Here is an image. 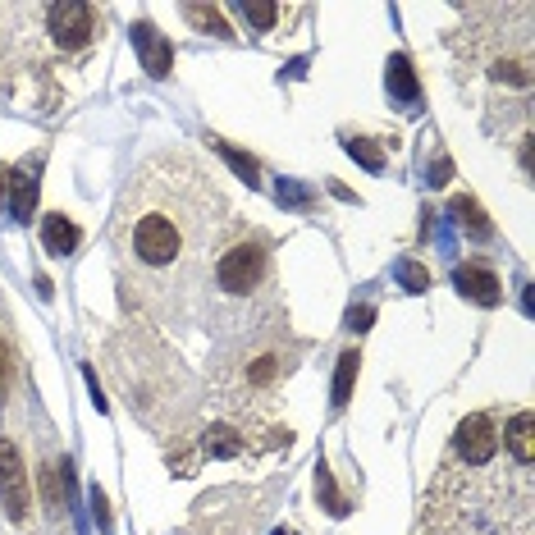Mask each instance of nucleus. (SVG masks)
Listing matches in <instances>:
<instances>
[{
    "mask_svg": "<svg viewBox=\"0 0 535 535\" xmlns=\"http://www.w3.org/2000/svg\"><path fill=\"white\" fill-rule=\"evenodd\" d=\"M129 225V257L147 270H174L193 257V215L170 211L165 202L142 215H124Z\"/></svg>",
    "mask_w": 535,
    "mask_h": 535,
    "instance_id": "nucleus-1",
    "label": "nucleus"
},
{
    "mask_svg": "<svg viewBox=\"0 0 535 535\" xmlns=\"http://www.w3.org/2000/svg\"><path fill=\"white\" fill-rule=\"evenodd\" d=\"M261 279H266V247L261 243H234L215 261V284H220L229 298H247Z\"/></svg>",
    "mask_w": 535,
    "mask_h": 535,
    "instance_id": "nucleus-2",
    "label": "nucleus"
},
{
    "mask_svg": "<svg viewBox=\"0 0 535 535\" xmlns=\"http://www.w3.org/2000/svg\"><path fill=\"white\" fill-rule=\"evenodd\" d=\"M46 23H51V37L65 51H78V46L92 42V33H97V10L92 5H83V0H60V5H46Z\"/></svg>",
    "mask_w": 535,
    "mask_h": 535,
    "instance_id": "nucleus-3",
    "label": "nucleus"
},
{
    "mask_svg": "<svg viewBox=\"0 0 535 535\" xmlns=\"http://www.w3.org/2000/svg\"><path fill=\"white\" fill-rule=\"evenodd\" d=\"M0 503L14 522L28 517V471H23V458L10 439L0 435Z\"/></svg>",
    "mask_w": 535,
    "mask_h": 535,
    "instance_id": "nucleus-4",
    "label": "nucleus"
},
{
    "mask_svg": "<svg viewBox=\"0 0 535 535\" xmlns=\"http://www.w3.org/2000/svg\"><path fill=\"white\" fill-rule=\"evenodd\" d=\"M453 449H458V458L467 462V467H485V462L494 458V449H499V435H494V417H485V412L467 417V421L458 426V435H453Z\"/></svg>",
    "mask_w": 535,
    "mask_h": 535,
    "instance_id": "nucleus-5",
    "label": "nucleus"
},
{
    "mask_svg": "<svg viewBox=\"0 0 535 535\" xmlns=\"http://www.w3.org/2000/svg\"><path fill=\"white\" fill-rule=\"evenodd\" d=\"M133 46H138V55H142V69H147L151 78H165L174 69V46L165 42L151 23H138L133 28Z\"/></svg>",
    "mask_w": 535,
    "mask_h": 535,
    "instance_id": "nucleus-6",
    "label": "nucleus"
},
{
    "mask_svg": "<svg viewBox=\"0 0 535 535\" xmlns=\"http://www.w3.org/2000/svg\"><path fill=\"white\" fill-rule=\"evenodd\" d=\"M453 284H458L462 298L481 302V307H499V298H503V293H499V279H494L485 266H458Z\"/></svg>",
    "mask_w": 535,
    "mask_h": 535,
    "instance_id": "nucleus-7",
    "label": "nucleus"
},
{
    "mask_svg": "<svg viewBox=\"0 0 535 535\" xmlns=\"http://www.w3.org/2000/svg\"><path fill=\"white\" fill-rule=\"evenodd\" d=\"M508 449H513V458H517V467H531L535 462V417L531 412H517L513 421H508Z\"/></svg>",
    "mask_w": 535,
    "mask_h": 535,
    "instance_id": "nucleus-8",
    "label": "nucleus"
},
{
    "mask_svg": "<svg viewBox=\"0 0 535 535\" xmlns=\"http://www.w3.org/2000/svg\"><path fill=\"white\" fill-rule=\"evenodd\" d=\"M42 243H46V252L65 257V252H74V247H78V225L69 220V215H46Z\"/></svg>",
    "mask_w": 535,
    "mask_h": 535,
    "instance_id": "nucleus-9",
    "label": "nucleus"
},
{
    "mask_svg": "<svg viewBox=\"0 0 535 535\" xmlns=\"http://www.w3.org/2000/svg\"><path fill=\"white\" fill-rule=\"evenodd\" d=\"M10 206L19 220H28V215L37 211V174H28V170L10 174Z\"/></svg>",
    "mask_w": 535,
    "mask_h": 535,
    "instance_id": "nucleus-10",
    "label": "nucleus"
},
{
    "mask_svg": "<svg viewBox=\"0 0 535 535\" xmlns=\"http://www.w3.org/2000/svg\"><path fill=\"white\" fill-rule=\"evenodd\" d=\"M238 19L252 23L257 33H270V28L284 19V5H266V0H243V5H238Z\"/></svg>",
    "mask_w": 535,
    "mask_h": 535,
    "instance_id": "nucleus-11",
    "label": "nucleus"
},
{
    "mask_svg": "<svg viewBox=\"0 0 535 535\" xmlns=\"http://www.w3.org/2000/svg\"><path fill=\"white\" fill-rule=\"evenodd\" d=\"M389 92H394L398 101H417L421 97L417 78H412V65H407L403 55H394V60H389Z\"/></svg>",
    "mask_w": 535,
    "mask_h": 535,
    "instance_id": "nucleus-12",
    "label": "nucleus"
},
{
    "mask_svg": "<svg viewBox=\"0 0 535 535\" xmlns=\"http://www.w3.org/2000/svg\"><path fill=\"white\" fill-rule=\"evenodd\" d=\"M453 215H458L462 229H471L476 238H490V234H494V225L485 220V211L471 202V197H453Z\"/></svg>",
    "mask_w": 535,
    "mask_h": 535,
    "instance_id": "nucleus-13",
    "label": "nucleus"
},
{
    "mask_svg": "<svg viewBox=\"0 0 535 535\" xmlns=\"http://www.w3.org/2000/svg\"><path fill=\"white\" fill-rule=\"evenodd\" d=\"M42 490L51 508H65V494H69V462H55V467L42 471Z\"/></svg>",
    "mask_w": 535,
    "mask_h": 535,
    "instance_id": "nucleus-14",
    "label": "nucleus"
},
{
    "mask_svg": "<svg viewBox=\"0 0 535 535\" xmlns=\"http://www.w3.org/2000/svg\"><path fill=\"white\" fill-rule=\"evenodd\" d=\"M357 362H362V357H357V353H343V357H339V371H334V407H343V403H348V398H353Z\"/></svg>",
    "mask_w": 535,
    "mask_h": 535,
    "instance_id": "nucleus-15",
    "label": "nucleus"
},
{
    "mask_svg": "<svg viewBox=\"0 0 535 535\" xmlns=\"http://www.w3.org/2000/svg\"><path fill=\"white\" fill-rule=\"evenodd\" d=\"M183 14H188V19H193L197 28H206V33H215V37H234V33L225 28V19H220V10H211V5H188Z\"/></svg>",
    "mask_w": 535,
    "mask_h": 535,
    "instance_id": "nucleus-16",
    "label": "nucleus"
},
{
    "mask_svg": "<svg viewBox=\"0 0 535 535\" xmlns=\"http://www.w3.org/2000/svg\"><path fill=\"white\" fill-rule=\"evenodd\" d=\"M211 147L220 151V156H225V161L234 165V170L243 174L247 183H257V161H252V156H243V151H234V147H229V142H211Z\"/></svg>",
    "mask_w": 535,
    "mask_h": 535,
    "instance_id": "nucleus-17",
    "label": "nucleus"
},
{
    "mask_svg": "<svg viewBox=\"0 0 535 535\" xmlns=\"http://www.w3.org/2000/svg\"><path fill=\"white\" fill-rule=\"evenodd\" d=\"M348 156H353V161H362L366 170H385V151L371 147L366 138H353V142H348Z\"/></svg>",
    "mask_w": 535,
    "mask_h": 535,
    "instance_id": "nucleus-18",
    "label": "nucleus"
},
{
    "mask_svg": "<svg viewBox=\"0 0 535 535\" xmlns=\"http://www.w3.org/2000/svg\"><path fill=\"white\" fill-rule=\"evenodd\" d=\"M275 375H279V362H275V357H257V362L247 366V385H270Z\"/></svg>",
    "mask_w": 535,
    "mask_h": 535,
    "instance_id": "nucleus-19",
    "label": "nucleus"
},
{
    "mask_svg": "<svg viewBox=\"0 0 535 535\" xmlns=\"http://www.w3.org/2000/svg\"><path fill=\"white\" fill-rule=\"evenodd\" d=\"M316 490L325 494V503H330V513H334V517L348 513V503H343L339 494H334V481H330V471H325V467H321V476H316Z\"/></svg>",
    "mask_w": 535,
    "mask_h": 535,
    "instance_id": "nucleus-20",
    "label": "nucleus"
},
{
    "mask_svg": "<svg viewBox=\"0 0 535 535\" xmlns=\"http://www.w3.org/2000/svg\"><path fill=\"white\" fill-rule=\"evenodd\" d=\"M10 371H14V362H10V348L0 343V403H5V394H10Z\"/></svg>",
    "mask_w": 535,
    "mask_h": 535,
    "instance_id": "nucleus-21",
    "label": "nucleus"
},
{
    "mask_svg": "<svg viewBox=\"0 0 535 535\" xmlns=\"http://www.w3.org/2000/svg\"><path fill=\"white\" fill-rule=\"evenodd\" d=\"M403 284H407V289H412V293H421V289H426V284H430V275H426V270H421V266H403Z\"/></svg>",
    "mask_w": 535,
    "mask_h": 535,
    "instance_id": "nucleus-22",
    "label": "nucleus"
},
{
    "mask_svg": "<svg viewBox=\"0 0 535 535\" xmlns=\"http://www.w3.org/2000/svg\"><path fill=\"white\" fill-rule=\"evenodd\" d=\"M371 321H375L371 307H353V311H348V330H366Z\"/></svg>",
    "mask_w": 535,
    "mask_h": 535,
    "instance_id": "nucleus-23",
    "label": "nucleus"
},
{
    "mask_svg": "<svg viewBox=\"0 0 535 535\" xmlns=\"http://www.w3.org/2000/svg\"><path fill=\"white\" fill-rule=\"evenodd\" d=\"M10 174L14 170H5V165H0V197H10Z\"/></svg>",
    "mask_w": 535,
    "mask_h": 535,
    "instance_id": "nucleus-24",
    "label": "nucleus"
},
{
    "mask_svg": "<svg viewBox=\"0 0 535 535\" xmlns=\"http://www.w3.org/2000/svg\"><path fill=\"white\" fill-rule=\"evenodd\" d=\"M275 535H293V531H275Z\"/></svg>",
    "mask_w": 535,
    "mask_h": 535,
    "instance_id": "nucleus-25",
    "label": "nucleus"
}]
</instances>
